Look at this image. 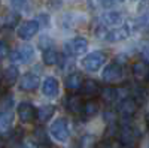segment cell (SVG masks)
Segmentation results:
<instances>
[{"label":"cell","mask_w":149,"mask_h":148,"mask_svg":"<svg viewBox=\"0 0 149 148\" xmlns=\"http://www.w3.org/2000/svg\"><path fill=\"white\" fill-rule=\"evenodd\" d=\"M140 139V133L136 129V126L131 123L130 118H121V123L118 124V141L122 147L134 148L136 144Z\"/></svg>","instance_id":"6da1fadb"},{"label":"cell","mask_w":149,"mask_h":148,"mask_svg":"<svg viewBox=\"0 0 149 148\" xmlns=\"http://www.w3.org/2000/svg\"><path fill=\"white\" fill-rule=\"evenodd\" d=\"M128 34H130V29H128V26L115 27V29H112V30H107V29H104V26H102L100 29L97 30V38L104 39L106 42H112V43L127 39V38H128Z\"/></svg>","instance_id":"7a4b0ae2"},{"label":"cell","mask_w":149,"mask_h":148,"mask_svg":"<svg viewBox=\"0 0 149 148\" xmlns=\"http://www.w3.org/2000/svg\"><path fill=\"white\" fill-rule=\"evenodd\" d=\"M49 135L57 142H67L70 136V127L66 118H57L51 126H49Z\"/></svg>","instance_id":"3957f363"},{"label":"cell","mask_w":149,"mask_h":148,"mask_svg":"<svg viewBox=\"0 0 149 148\" xmlns=\"http://www.w3.org/2000/svg\"><path fill=\"white\" fill-rule=\"evenodd\" d=\"M102 78L104 82L107 84H118L121 82L124 78H125V70H124V66L113 61V63H110L104 67L103 73H102Z\"/></svg>","instance_id":"277c9868"},{"label":"cell","mask_w":149,"mask_h":148,"mask_svg":"<svg viewBox=\"0 0 149 148\" xmlns=\"http://www.w3.org/2000/svg\"><path fill=\"white\" fill-rule=\"evenodd\" d=\"M104 63H106V54L102 51H94V53L86 54L81 61L82 67L88 72H97L98 69H102Z\"/></svg>","instance_id":"5b68a950"},{"label":"cell","mask_w":149,"mask_h":148,"mask_svg":"<svg viewBox=\"0 0 149 148\" xmlns=\"http://www.w3.org/2000/svg\"><path fill=\"white\" fill-rule=\"evenodd\" d=\"M86 49H88V41L85 38H73L69 42H66V45H64L66 54L72 55V57H76V55L86 53Z\"/></svg>","instance_id":"8992f818"},{"label":"cell","mask_w":149,"mask_h":148,"mask_svg":"<svg viewBox=\"0 0 149 148\" xmlns=\"http://www.w3.org/2000/svg\"><path fill=\"white\" fill-rule=\"evenodd\" d=\"M139 106L140 105L136 102L131 96H127L118 103V111L116 112L121 115V118H131L136 112H137Z\"/></svg>","instance_id":"52a82bcc"},{"label":"cell","mask_w":149,"mask_h":148,"mask_svg":"<svg viewBox=\"0 0 149 148\" xmlns=\"http://www.w3.org/2000/svg\"><path fill=\"white\" fill-rule=\"evenodd\" d=\"M12 63H29L34 57V48L31 45H22L9 54Z\"/></svg>","instance_id":"ba28073f"},{"label":"cell","mask_w":149,"mask_h":148,"mask_svg":"<svg viewBox=\"0 0 149 148\" xmlns=\"http://www.w3.org/2000/svg\"><path fill=\"white\" fill-rule=\"evenodd\" d=\"M39 27H40L39 21L30 20V21H26L24 24H21V26L18 27L17 34H18V38H19V39H22V41H29V39L33 38V36H36V33L39 32Z\"/></svg>","instance_id":"9c48e42d"},{"label":"cell","mask_w":149,"mask_h":148,"mask_svg":"<svg viewBox=\"0 0 149 148\" xmlns=\"http://www.w3.org/2000/svg\"><path fill=\"white\" fill-rule=\"evenodd\" d=\"M42 93L49 97V99H55L60 93V82L54 76H46L42 82Z\"/></svg>","instance_id":"30bf717a"},{"label":"cell","mask_w":149,"mask_h":148,"mask_svg":"<svg viewBox=\"0 0 149 148\" xmlns=\"http://www.w3.org/2000/svg\"><path fill=\"white\" fill-rule=\"evenodd\" d=\"M17 114L21 123H31L36 118V109L29 102H21L17 106Z\"/></svg>","instance_id":"8fae6325"},{"label":"cell","mask_w":149,"mask_h":148,"mask_svg":"<svg viewBox=\"0 0 149 148\" xmlns=\"http://www.w3.org/2000/svg\"><path fill=\"white\" fill-rule=\"evenodd\" d=\"M84 78H82V75L79 72H70L69 75L66 76V79H64V84H66V88L67 90H70V91H73V93H78V91H81V88H82V85H84Z\"/></svg>","instance_id":"7c38bea8"},{"label":"cell","mask_w":149,"mask_h":148,"mask_svg":"<svg viewBox=\"0 0 149 148\" xmlns=\"http://www.w3.org/2000/svg\"><path fill=\"white\" fill-rule=\"evenodd\" d=\"M39 85H40V79L37 75H34V73H26L19 81V88L22 91H27V93L34 91Z\"/></svg>","instance_id":"4fadbf2b"},{"label":"cell","mask_w":149,"mask_h":148,"mask_svg":"<svg viewBox=\"0 0 149 148\" xmlns=\"http://www.w3.org/2000/svg\"><path fill=\"white\" fill-rule=\"evenodd\" d=\"M121 93H122L121 88H116V87H113V85H107V87H103L102 88L100 97H102V100L106 102V103H113V102L118 100V99H121V100H122Z\"/></svg>","instance_id":"5bb4252c"},{"label":"cell","mask_w":149,"mask_h":148,"mask_svg":"<svg viewBox=\"0 0 149 148\" xmlns=\"http://www.w3.org/2000/svg\"><path fill=\"white\" fill-rule=\"evenodd\" d=\"M131 73H133L134 79H137L139 82L149 79V66H148V63H145L143 60L134 63L133 67H131Z\"/></svg>","instance_id":"9a60e30c"},{"label":"cell","mask_w":149,"mask_h":148,"mask_svg":"<svg viewBox=\"0 0 149 148\" xmlns=\"http://www.w3.org/2000/svg\"><path fill=\"white\" fill-rule=\"evenodd\" d=\"M102 21L104 24V27L107 26H112V27H121L124 26V17L116 11H110V12H106V14L102 17Z\"/></svg>","instance_id":"2e32d148"},{"label":"cell","mask_w":149,"mask_h":148,"mask_svg":"<svg viewBox=\"0 0 149 148\" xmlns=\"http://www.w3.org/2000/svg\"><path fill=\"white\" fill-rule=\"evenodd\" d=\"M98 109H100V103H98V100H95V99H88L86 102H84V106H82V117L84 118H91L94 117L95 114H98Z\"/></svg>","instance_id":"e0dca14e"},{"label":"cell","mask_w":149,"mask_h":148,"mask_svg":"<svg viewBox=\"0 0 149 148\" xmlns=\"http://www.w3.org/2000/svg\"><path fill=\"white\" fill-rule=\"evenodd\" d=\"M14 124V112L12 111H0V133H6Z\"/></svg>","instance_id":"ac0fdd59"},{"label":"cell","mask_w":149,"mask_h":148,"mask_svg":"<svg viewBox=\"0 0 149 148\" xmlns=\"http://www.w3.org/2000/svg\"><path fill=\"white\" fill-rule=\"evenodd\" d=\"M54 114H55V108L52 105H43L36 109V120L39 123H46L52 118Z\"/></svg>","instance_id":"d6986e66"},{"label":"cell","mask_w":149,"mask_h":148,"mask_svg":"<svg viewBox=\"0 0 149 148\" xmlns=\"http://www.w3.org/2000/svg\"><path fill=\"white\" fill-rule=\"evenodd\" d=\"M100 91H102V87H100V85H98V82L94 81V79H85L82 88H81V93H82L84 96H88V97L97 96Z\"/></svg>","instance_id":"ffe728a7"},{"label":"cell","mask_w":149,"mask_h":148,"mask_svg":"<svg viewBox=\"0 0 149 148\" xmlns=\"http://www.w3.org/2000/svg\"><path fill=\"white\" fill-rule=\"evenodd\" d=\"M66 106L70 112H74V114H79L82 112V106H84V102H82V97L78 96V94H73V96H69L67 100H66Z\"/></svg>","instance_id":"44dd1931"},{"label":"cell","mask_w":149,"mask_h":148,"mask_svg":"<svg viewBox=\"0 0 149 148\" xmlns=\"http://www.w3.org/2000/svg\"><path fill=\"white\" fill-rule=\"evenodd\" d=\"M18 76H19L18 67H17V66H9V67H6L5 72H3V82L8 85V87H9V85H14V84L17 82Z\"/></svg>","instance_id":"7402d4cb"},{"label":"cell","mask_w":149,"mask_h":148,"mask_svg":"<svg viewBox=\"0 0 149 148\" xmlns=\"http://www.w3.org/2000/svg\"><path fill=\"white\" fill-rule=\"evenodd\" d=\"M42 60H43V63H45V65H48V66H54V65H57L58 61H60V54H58L55 49L51 46V48L45 49V51L42 53Z\"/></svg>","instance_id":"603a6c76"},{"label":"cell","mask_w":149,"mask_h":148,"mask_svg":"<svg viewBox=\"0 0 149 148\" xmlns=\"http://www.w3.org/2000/svg\"><path fill=\"white\" fill-rule=\"evenodd\" d=\"M79 147L81 148H95L97 147V138L91 133H85L79 139Z\"/></svg>","instance_id":"cb8c5ba5"},{"label":"cell","mask_w":149,"mask_h":148,"mask_svg":"<svg viewBox=\"0 0 149 148\" xmlns=\"http://www.w3.org/2000/svg\"><path fill=\"white\" fill-rule=\"evenodd\" d=\"M10 6L18 12H26L30 9V0H10Z\"/></svg>","instance_id":"d4e9b609"},{"label":"cell","mask_w":149,"mask_h":148,"mask_svg":"<svg viewBox=\"0 0 149 148\" xmlns=\"http://www.w3.org/2000/svg\"><path fill=\"white\" fill-rule=\"evenodd\" d=\"M18 21H19V15L15 14V12H10V14H8V15L5 17V20H3V27H9V29H12Z\"/></svg>","instance_id":"484cf974"},{"label":"cell","mask_w":149,"mask_h":148,"mask_svg":"<svg viewBox=\"0 0 149 148\" xmlns=\"http://www.w3.org/2000/svg\"><path fill=\"white\" fill-rule=\"evenodd\" d=\"M149 27V12L143 14L140 18H137L134 21V29H148Z\"/></svg>","instance_id":"4316f807"},{"label":"cell","mask_w":149,"mask_h":148,"mask_svg":"<svg viewBox=\"0 0 149 148\" xmlns=\"http://www.w3.org/2000/svg\"><path fill=\"white\" fill-rule=\"evenodd\" d=\"M34 138H36V142L37 144H48V135L45 133V130L42 129V127H39V129H36L34 130Z\"/></svg>","instance_id":"83f0119b"},{"label":"cell","mask_w":149,"mask_h":148,"mask_svg":"<svg viewBox=\"0 0 149 148\" xmlns=\"http://www.w3.org/2000/svg\"><path fill=\"white\" fill-rule=\"evenodd\" d=\"M103 118H104L106 123H112V124H113V123L116 121V112L112 111V109H106L104 114H103Z\"/></svg>","instance_id":"f1b7e54d"},{"label":"cell","mask_w":149,"mask_h":148,"mask_svg":"<svg viewBox=\"0 0 149 148\" xmlns=\"http://www.w3.org/2000/svg\"><path fill=\"white\" fill-rule=\"evenodd\" d=\"M9 54H10V51H9V45H8L5 41H0V60L6 58Z\"/></svg>","instance_id":"f546056e"},{"label":"cell","mask_w":149,"mask_h":148,"mask_svg":"<svg viewBox=\"0 0 149 148\" xmlns=\"http://www.w3.org/2000/svg\"><path fill=\"white\" fill-rule=\"evenodd\" d=\"M140 55H142V58H143L145 63L149 65V42H148L146 45L142 46V49H140Z\"/></svg>","instance_id":"4dcf8cb0"},{"label":"cell","mask_w":149,"mask_h":148,"mask_svg":"<svg viewBox=\"0 0 149 148\" xmlns=\"http://www.w3.org/2000/svg\"><path fill=\"white\" fill-rule=\"evenodd\" d=\"M21 148H39L34 142H24L22 145H21Z\"/></svg>","instance_id":"1f68e13d"},{"label":"cell","mask_w":149,"mask_h":148,"mask_svg":"<svg viewBox=\"0 0 149 148\" xmlns=\"http://www.w3.org/2000/svg\"><path fill=\"white\" fill-rule=\"evenodd\" d=\"M145 121H146V123H149V111H148L146 115H145Z\"/></svg>","instance_id":"d6a6232c"},{"label":"cell","mask_w":149,"mask_h":148,"mask_svg":"<svg viewBox=\"0 0 149 148\" xmlns=\"http://www.w3.org/2000/svg\"><path fill=\"white\" fill-rule=\"evenodd\" d=\"M3 145H5V144H3V139L0 138V148H3Z\"/></svg>","instance_id":"836d02e7"},{"label":"cell","mask_w":149,"mask_h":148,"mask_svg":"<svg viewBox=\"0 0 149 148\" xmlns=\"http://www.w3.org/2000/svg\"><path fill=\"white\" fill-rule=\"evenodd\" d=\"M109 2H118V3H121V2H124V0H109Z\"/></svg>","instance_id":"e575fe53"}]
</instances>
